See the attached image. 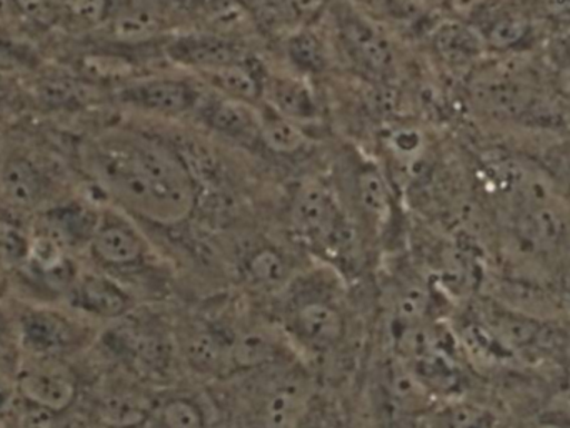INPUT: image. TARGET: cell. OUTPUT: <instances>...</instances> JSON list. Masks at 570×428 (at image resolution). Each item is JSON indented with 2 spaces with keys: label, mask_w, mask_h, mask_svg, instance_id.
Returning <instances> with one entry per match:
<instances>
[{
  "label": "cell",
  "mask_w": 570,
  "mask_h": 428,
  "mask_svg": "<svg viewBox=\"0 0 570 428\" xmlns=\"http://www.w3.org/2000/svg\"><path fill=\"white\" fill-rule=\"evenodd\" d=\"M82 167L114 207L139 223L176 227L197 206V183L183 157L144 132L110 129L83 143Z\"/></svg>",
  "instance_id": "obj_1"
},
{
  "label": "cell",
  "mask_w": 570,
  "mask_h": 428,
  "mask_svg": "<svg viewBox=\"0 0 570 428\" xmlns=\"http://www.w3.org/2000/svg\"><path fill=\"white\" fill-rule=\"evenodd\" d=\"M281 296L284 297L285 339L318 357L335 352L344 344L348 332L347 313L334 287L297 276Z\"/></svg>",
  "instance_id": "obj_2"
},
{
  "label": "cell",
  "mask_w": 570,
  "mask_h": 428,
  "mask_svg": "<svg viewBox=\"0 0 570 428\" xmlns=\"http://www.w3.org/2000/svg\"><path fill=\"white\" fill-rule=\"evenodd\" d=\"M87 252L97 269L122 282L134 293L137 289L154 290L150 283L159 279V259L153 243L140 223L117 207L100 210Z\"/></svg>",
  "instance_id": "obj_3"
},
{
  "label": "cell",
  "mask_w": 570,
  "mask_h": 428,
  "mask_svg": "<svg viewBox=\"0 0 570 428\" xmlns=\"http://www.w3.org/2000/svg\"><path fill=\"white\" fill-rule=\"evenodd\" d=\"M104 336L114 357L140 382L164 384L170 379L179 359L176 334L157 316L137 309Z\"/></svg>",
  "instance_id": "obj_4"
},
{
  "label": "cell",
  "mask_w": 570,
  "mask_h": 428,
  "mask_svg": "<svg viewBox=\"0 0 570 428\" xmlns=\"http://www.w3.org/2000/svg\"><path fill=\"white\" fill-rule=\"evenodd\" d=\"M13 332L26 356L39 359L66 360L89 349L97 339L89 324L40 303H26L17 310Z\"/></svg>",
  "instance_id": "obj_5"
},
{
  "label": "cell",
  "mask_w": 570,
  "mask_h": 428,
  "mask_svg": "<svg viewBox=\"0 0 570 428\" xmlns=\"http://www.w3.org/2000/svg\"><path fill=\"white\" fill-rule=\"evenodd\" d=\"M292 226L297 236L325 257H342L352 242L347 220L327 187L305 183L292 202Z\"/></svg>",
  "instance_id": "obj_6"
},
{
  "label": "cell",
  "mask_w": 570,
  "mask_h": 428,
  "mask_svg": "<svg viewBox=\"0 0 570 428\" xmlns=\"http://www.w3.org/2000/svg\"><path fill=\"white\" fill-rule=\"evenodd\" d=\"M315 387L302 367L284 362L274 367V379L264 387L259 402L261 428H308L315 416Z\"/></svg>",
  "instance_id": "obj_7"
},
{
  "label": "cell",
  "mask_w": 570,
  "mask_h": 428,
  "mask_svg": "<svg viewBox=\"0 0 570 428\" xmlns=\"http://www.w3.org/2000/svg\"><path fill=\"white\" fill-rule=\"evenodd\" d=\"M17 396L29 406L39 407L53 416H62L76 406L80 396V379L62 359H39L26 356L17 369Z\"/></svg>",
  "instance_id": "obj_8"
},
{
  "label": "cell",
  "mask_w": 570,
  "mask_h": 428,
  "mask_svg": "<svg viewBox=\"0 0 570 428\" xmlns=\"http://www.w3.org/2000/svg\"><path fill=\"white\" fill-rule=\"evenodd\" d=\"M179 359L194 372L209 379L236 376L233 360L234 327L210 319H197L176 334Z\"/></svg>",
  "instance_id": "obj_9"
},
{
  "label": "cell",
  "mask_w": 570,
  "mask_h": 428,
  "mask_svg": "<svg viewBox=\"0 0 570 428\" xmlns=\"http://www.w3.org/2000/svg\"><path fill=\"white\" fill-rule=\"evenodd\" d=\"M67 302L76 312L90 319L117 322L139 307L136 293L102 270L82 272L67 293Z\"/></svg>",
  "instance_id": "obj_10"
},
{
  "label": "cell",
  "mask_w": 570,
  "mask_h": 428,
  "mask_svg": "<svg viewBox=\"0 0 570 428\" xmlns=\"http://www.w3.org/2000/svg\"><path fill=\"white\" fill-rule=\"evenodd\" d=\"M100 210L79 200L57 203L40 213L33 230L49 237L69 253L80 252L89 249Z\"/></svg>",
  "instance_id": "obj_11"
},
{
  "label": "cell",
  "mask_w": 570,
  "mask_h": 428,
  "mask_svg": "<svg viewBox=\"0 0 570 428\" xmlns=\"http://www.w3.org/2000/svg\"><path fill=\"white\" fill-rule=\"evenodd\" d=\"M157 399L129 382L110 384L97 396L94 410L106 428H144Z\"/></svg>",
  "instance_id": "obj_12"
},
{
  "label": "cell",
  "mask_w": 570,
  "mask_h": 428,
  "mask_svg": "<svg viewBox=\"0 0 570 428\" xmlns=\"http://www.w3.org/2000/svg\"><path fill=\"white\" fill-rule=\"evenodd\" d=\"M50 180L29 157H7L0 163V196L13 209L33 210L47 202Z\"/></svg>",
  "instance_id": "obj_13"
},
{
  "label": "cell",
  "mask_w": 570,
  "mask_h": 428,
  "mask_svg": "<svg viewBox=\"0 0 570 428\" xmlns=\"http://www.w3.org/2000/svg\"><path fill=\"white\" fill-rule=\"evenodd\" d=\"M127 106L159 116H180L197 103V92L183 80L150 79L134 83L120 93Z\"/></svg>",
  "instance_id": "obj_14"
},
{
  "label": "cell",
  "mask_w": 570,
  "mask_h": 428,
  "mask_svg": "<svg viewBox=\"0 0 570 428\" xmlns=\"http://www.w3.org/2000/svg\"><path fill=\"white\" fill-rule=\"evenodd\" d=\"M295 277L291 259L277 247H257L240 262V279L257 293H283Z\"/></svg>",
  "instance_id": "obj_15"
},
{
  "label": "cell",
  "mask_w": 570,
  "mask_h": 428,
  "mask_svg": "<svg viewBox=\"0 0 570 428\" xmlns=\"http://www.w3.org/2000/svg\"><path fill=\"white\" fill-rule=\"evenodd\" d=\"M518 236L535 252H554L568 236V223L549 202L524 206L519 212Z\"/></svg>",
  "instance_id": "obj_16"
},
{
  "label": "cell",
  "mask_w": 570,
  "mask_h": 428,
  "mask_svg": "<svg viewBox=\"0 0 570 428\" xmlns=\"http://www.w3.org/2000/svg\"><path fill=\"white\" fill-rule=\"evenodd\" d=\"M479 33L488 49L508 52V50L521 49L525 42H529L534 33V26L525 10L502 7L492 12V16L485 17L484 26Z\"/></svg>",
  "instance_id": "obj_17"
},
{
  "label": "cell",
  "mask_w": 570,
  "mask_h": 428,
  "mask_svg": "<svg viewBox=\"0 0 570 428\" xmlns=\"http://www.w3.org/2000/svg\"><path fill=\"white\" fill-rule=\"evenodd\" d=\"M170 53L186 66L199 67L204 72L240 63V49L220 37H187L174 43Z\"/></svg>",
  "instance_id": "obj_18"
},
{
  "label": "cell",
  "mask_w": 570,
  "mask_h": 428,
  "mask_svg": "<svg viewBox=\"0 0 570 428\" xmlns=\"http://www.w3.org/2000/svg\"><path fill=\"white\" fill-rule=\"evenodd\" d=\"M415 428H494L491 410L464 400L428 407L414 419Z\"/></svg>",
  "instance_id": "obj_19"
},
{
  "label": "cell",
  "mask_w": 570,
  "mask_h": 428,
  "mask_svg": "<svg viewBox=\"0 0 570 428\" xmlns=\"http://www.w3.org/2000/svg\"><path fill=\"white\" fill-rule=\"evenodd\" d=\"M144 428H210L206 407L189 394H170L157 399Z\"/></svg>",
  "instance_id": "obj_20"
},
{
  "label": "cell",
  "mask_w": 570,
  "mask_h": 428,
  "mask_svg": "<svg viewBox=\"0 0 570 428\" xmlns=\"http://www.w3.org/2000/svg\"><path fill=\"white\" fill-rule=\"evenodd\" d=\"M209 123L214 129L234 139H253L261 136V112L240 100H220L209 110Z\"/></svg>",
  "instance_id": "obj_21"
},
{
  "label": "cell",
  "mask_w": 570,
  "mask_h": 428,
  "mask_svg": "<svg viewBox=\"0 0 570 428\" xmlns=\"http://www.w3.org/2000/svg\"><path fill=\"white\" fill-rule=\"evenodd\" d=\"M478 90L479 102L499 116H524L534 103V93L521 82L511 79L489 80Z\"/></svg>",
  "instance_id": "obj_22"
},
{
  "label": "cell",
  "mask_w": 570,
  "mask_h": 428,
  "mask_svg": "<svg viewBox=\"0 0 570 428\" xmlns=\"http://www.w3.org/2000/svg\"><path fill=\"white\" fill-rule=\"evenodd\" d=\"M267 93L271 107L291 120H308L315 116V102L307 87L298 80L277 77L271 80Z\"/></svg>",
  "instance_id": "obj_23"
},
{
  "label": "cell",
  "mask_w": 570,
  "mask_h": 428,
  "mask_svg": "<svg viewBox=\"0 0 570 428\" xmlns=\"http://www.w3.org/2000/svg\"><path fill=\"white\" fill-rule=\"evenodd\" d=\"M357 202L364 216L375 227L387 222L392 210L391 192L377 170H362L357 179Z\"/></svg>",
  "instance_id": "obj_24"
},
{
  "label": "cell",
  "mask_w": 570,
  "mask_h": 428,
  "mask_svg": "<svg viewBox=\"0 0 570 428\" xmlns=\"http://www.w3.org/2000/svg\"><path fill=\"white\" fill-rule=\"evenodd\" d=\"M163 29L159 16L146 7H127L119 10L110 23L114 39L120 42L137 43L154 39Z\"/></svg>",
  "instance_id": "obj_25"
},
{
  "label": "cell",
  "mask_w": 570,
  "mask_h": 428,
  "mask_svg": "<svg viewBox=\"0 0 570 428\" xmlns=\"http://www.w3.org/2000/svg\"><path fill=\"white\" fill-rule=\"evenodd\" d=\"M485 43L481 33L468 27L451 23L438 33V49L449 62L469 63L481 56Z\"/></svg>",
  "instance_id": "obj_26"
},
{
  "label": "cell",
  "mask_w": 570,
  "mask_h": 428,
  "mask_svg": "<svg viewBox=\"0 0 570 428\" xmlns=\"http://www.w3.org/2000/svg\"><path fill=\"white\" fill-rule=\"evenodd\" d=\"M345 39L352 49L357 50L358 56L375 70L385 69L391 63L392 53L387 42L382 39L377 30L372 29L362 20H348L345 22Z\"/></svg>",
  "instance_id": "obj_27"
},
{
  "label": "cell",
  "mask_w": 570,
  "mask_h": 428,
  "mask_svg": "<svg viewBox=\"0 0 570 428\" xmlns=\"http://www.w3.org/2000/svg\"><path fill=\"white\" fill-rule=\"evenodd\" d=\"M259 139L277 153H294L304 146V133L294 120L281 116L277 110L261 113Z\"/></svg>",
  "instance_id": "obj_28"
},
{
  "label": "cell",
  "mask_w": 570,
  "mask_h": 428,
  "mask_svg": "<svg viewBox=\"0 0 570 428\" xmlns=\"http://www.w3.org/2000/svg\"><path fill=\"white\" fill-rule=\"evenodd\" d=\"M206 73L213 80L214 86L223 90L229 99L250 103L259 97V82L243 63H233V66L220 67V69Z\"/></svg>",
  "instance_id": "obj_29"
},
{
  "label": "cell",
  "mask_w": 570,
  "mask_h": 428,
  "mask_svg": "<svg viewBox=\"0 0 570 428\" xmlns=\"http://www.w3.org/2000/svg\"><path fill=\"white\" fill-rule=\"evenodd\" d=\"M30 253V232L10 220H0V266L17 272L26 266Z\"/></svg>",
  "instance_id": "obj_30"
},
{
  "label": "cell",
  "mask_w": 570,
  "mask_h": 428,
  "mask_svg": "<svg viewBox=\"0 0 570 428\" xmlns=\"http://www.w3.org/2000/svg\"><path fill=\"white\" fill-rule=\"evenodd\" d=\"M287 52L292 62L302 70L317 72L324 69L325 53L317 37L311 32H298L287 42Z\"/></svg>",
  "instance_id": "obj_31"
},
{
  "label": "cell",
  "mask_w": 570,
  "mask_h": 428,
  "mask_svg": "<svg viewBox=\"0 0 570 428\" xmlns=\"http://www.w3.org/2000/svg\"><path fill=\"white\" fill-rule=\"evenodd\" d=\"M69 12L80 26H97L109 16L110 0H72Z\"/></svg>",
  "instance_id": "obj_32"
},
{
  "label": "cell",
  "mask_w": 570,
  "mask_h": 428,
  "mask_svg": "<svg viewBox=\"0 0 570 428\" xmlns=\"http://www.w3.org/2000/svg\"><path fill=\"white\" fill-rule=\"evenodd\" d=\"M20 404L22 406L16 414V428H57V416L39 409V407L29 406L22 400H20Z\"/></svg>",
  "instance_id": "obj_33"
},
{
  "label": "cell",
  "mask_w": 570,
  "mask_h": 428,
  "mask_svg": "<svg viewBox=\"0 0 570 428\" xmlns=\"http://www.w3.org/2000/svg\"><path fill=\"white\" fill-rule=\"evenodd\" d=\"M26 10L20 0H0V27L19 26L26 19Z\"/></svg>",
  "instance_id": "obj_34"
},
{
  "label": "cell",
  "mask_w": 570,
  "mask_h": 428,
  "mask_svg": "<svg viewBox=\"0 0 570 428\" xmlns=\"http://www.w3.org/2000/svg\"><path fill=\"white\" fill-rule=\"evenodd\" d=\"M554 86L562 97L570 99V47L556 63Z\"/></svg>",
  "instance_id": "obj_35"
},
{
  "label": "cell",
  "mask_w": 570,
  "mask_h": 428,
  "mask_svg": "<svg viewBox=\"0 0 570 428\" xmlns=\"http://www.w3.org/2000/svg\"><path fill=\"white\" fill-rule=\"evenodd\" d=\"M539 7L542 13L551 19H570V0H539Z\"/></svg>",
  "instance_id": "obj_36"
},
{
  "label": "cell",
  "mask_w": 570,
  "mask_h": 428,
  "mask_svg": "<svg viewBox=\"0 0 570 428\" xmlns=\"http://www.w3.org/2000/svg\"><path fill=\"white\" fill-rule=\"evenodd\" d=\"M17 396L16 382H7L6 379L0 377V414L7 412L10 407H13Z\"/></svg>",
  "instance_id": "obj_37"
},
{
  "label": "cell",
  "mask_w": 570,
  "mask_h": 428,
  "mask_svg": "<svg viewBox=\"0 0 570 428\" xmlns=\"http://www.w3.org/2000/svg\"><path fill=\"white\" fill-rule=\"evenodd\" d=\"M10 334L16 336V332H13V322L9 319V316L3 312L2 307H0V347L6 344V340L9 339Z\"/></svg>",
  "instance_id": "obj_38"
},
{
  "label": "cell",
  "mask_w": 570,
  "mask_h": 428,
  "mask_svg": "<svg viewBox=\"0 0 570 428\" xmlns=\"http://www.w3.org/2000/svg\"><path fill=\"white\" fill-rule=\"evenodd\" d=\"M534 428H570V424L561 422V420L546 419Z\"/></svg>",
  "instance_id": "obj_39"
},
{
  "label": "cell",
  "mask_w": 570,
  "mask_h": 428,
  "mask_svg": "<svg viewBox=\"0 0 570 428\" xmlns=\"http://www.w3.org/2000/svg\"><path fill=\"white\" fill-rule=\"evenodd\" d=\"M9 290V272L0 266V297L6 296Z\"/></svg>",
  "instance_id": "obj_40"
},
{
  "label": "cell",
  "mask_w": 570,
  "mask_h": 428,
  "mask_svg": "<svg viewBox=\"0 0 570 428\" xmlns=\"http://www.w3.org/2000/svg\"><path fill=\"white\" fill-rule=\"evenodd\" d=\"M569 176H570V160H569Z\"/></svg>",
  "instance_id": "obj_41"
},
{
  "label": "cell",
  "mask_w": 570,
  "mask_h": 428,
  "mask_svg": "<svg viewBox=\"0 0 570 428\" xmlns=\"http://www.w3.org/2000/svg\"><path fill=\"white\" fill-rule=\"evenodd\" d=\"M569 387H570V379H569Z\"/></svg>",
  "instance_id": "obj_42"
}]
</instances>
